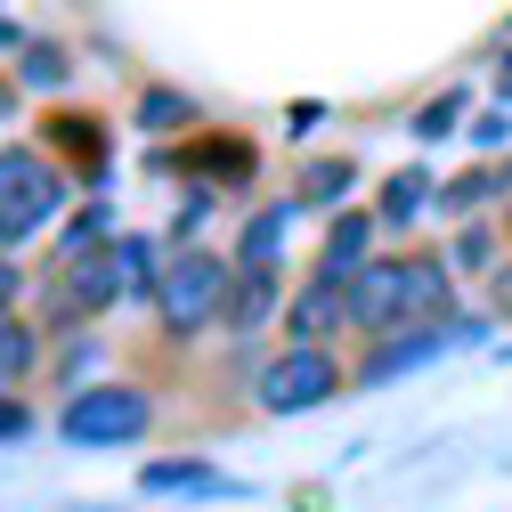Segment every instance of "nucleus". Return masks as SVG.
<instances>
[{"label":"nucleus","mask_w":512,"mask_h":512,"mask_svg":"<svg viewBox=\"0 0 512 512\" xmlns=\"http://www.w3.org/2000/svg\"><path fill=\"white\" fill-rule=\"evenodd\" d=\"M350 179H358V171H350L342 155H326V163H309V171H301V196H293V204H342V196H350Z\"/></svg>","instance_id":"6ab92c4d"},{"label":"nucleus","mask_w":512,"mask_h":512,"mask_svg":"<svg viewBox=\"0 0 512 512\" xmlns=\"http://www.w3.org/2000/svg\"><path fill=\"white\" fill-rule=\"evenodd\" d=\"M122 285H131V269H122V244L74 252V261H66V293H57V317H66V326H82V317H106V309L122 301Z\"/></svg>","instance_id":"423d86ee"},{"label":"nucleus","mask_w":512,"mask_h":512,"mask_svg":"<svg viewBox=\"0 0 512 512\" xmlns=\"http://www.w3.org/2000/svg\"><path fill=\"white\" fill-rule=\"evenodd\" d=\"M293 212H301L293 196H285V204H261V212H252V220H244V236H236V269H277V261H285L277 244H285Z\"/></svg>","instance_id":"9b49d317"},{"label":"nucleus","mask_w":512,"mask_h":512,"mask_svg":"<svg viewBox=\"0 0 512 512\" xmlns=\"http://www.w3.org/2000/svg\"><path fill=\"white\" fill-rule=\"evenodd\" d=\"M196 98H187V90H147L139 98V131H155V139H179V131H196Z\"/></svg>","instance_id":"2eb2a0df"},{"label":"nucleus","mask_w":512,"mask_h":512,"mask_svg":"<svg viewBox=\"0 0 512 512\" xmlns=\"http://www.w3.org/2000/svg\"><path fill=\"white\" fill-rule=\"evenodd\" d=\"M49 155H74L82 179H106V131H90V114H57L49 122Z\"/></svg>","instance_id":"ddd939ff"},{"label":"nucleus","mask_w":512,"mask_h":512,"mask_svg":"<svg viewBox=\"0 0 512 512\" xmlns=\"http://www.w3.org/2000/svg\"><path fill=\"white\" fill-rule=\"evenodd\" d=\"M488 309H496V317H512V261H496V269H488Z\"/></svg>","instance_id":"b1692460"},{"label":"nucleus","mask_w":512,"mask_h":512,"mask_svg":"<svg viewBox=\"0 0 512 512\" xmlns=\"http://www.w3.org/2000/svg\"><path fill=\"white\" fill-rule=\"evenodd\" d=\"M504 261V252H496V228H464L456 236V261H447V269H464V277H488Z\"/></svg>","instance_id":"412c9836"},{"label":"nucleus","mask_w":512,"mask_h":512,"mask_svg":"<svg viewBox=\"0 0 512 512\" xmlns=\"http://www.w3.org/2000/svg\"><path fill=\"white\" fill-rule=\"evenodd\" d=\"M33 366H41V326L33 317H0V391H17V382H33Z\"/></svg>","instance_id":"f8f14e48"},{"label":"nucleus","mask_w":512,"mask_h":512,"mask_svg":"<svg viewBox=\"0 0 512 512\" xmlns=\"http://www.w3.org/2000/svg\"><path fill=\"white\" fill-rule=\"evenodd\" d=\"M228 277H236V261H228V252H212V244H179L171 261H163V277H155V293H147V309L163 317V334L220 326Z\"/></svg>","instance_id":"f257e3e1"},{"label":"nucleus","mask_w":512,"mask_h":512,"mask_svg":"<svg viewBox=\"0 0 512 512\" xmlns=\"http://www.w3.org/2000/svg\"><path fill=\"white\" fill-rule=\"evenodd\" d=\"M374 228H382L374 212H342V220L326 228V252H317V269H326V277H342V285H350V277H358V269L374 261Z\"/></svg>","instance_id":"9d476101"},{"label":"nucleus","mask_w":512,"mask_h":512,"mask_svg":"<svg viewBox=\"0 0 512 512\" xmlns=\"http://www.w3.org/2000/svg\"><path fill=\"white\" fill-rule=\"evenodd\" d=\"M66 212V163L49 147H0V244H25Z\"/></svg>","instance_id":"f03ea898"},{"label":"nucleus","mask_w":512,"mask_h":512,"mask_svg":"<svg viewBox=\"0 0 512 512\" xmlns=\"http://www.w3.org/2000/svg\"><path fill=\"white\" fill-rule=\"evenodd\" d=\"M342 391V358L326 350V342H293V350H277L269 366H261V399L269 415H309V407H326Z\"/></svg>","instance_id":"20e7f679"},{"label":"nucleus","mask_w":512,"mask_h":512,"mask_svg":"<svg viewBox=\"0 0 512 512\" xmlns=\"http://www.w3.org/2000/svg\"><path fill=\"white\" fill-rule=\"evenodd\" d=\"M269 317H285L277 269H236V277H228V301H220V326H228V334H261Z\"/></svg>","instance_id":"1a4fd4ad"},{"label":"nucleus","mask_w":512,"mask_h":512,"mask_svg":"<svg viewBox=\"0 0 512 512\" xmlns=\"http://www.w3.org/2000/svg\"><path fill=\"white\" fill-rule=\"evenodd\" d=\"M147 423H155V391H139V382H90V391L66 399L57 439L66 447H122V439H139Z\"/></svg>","instance_id":"7ed1b4c3"},{"label":"nucleus","mask_w":512,"mask_h":512,"mask_svg":"<svg viewBox=\"0 0 512 512\" xmlns=\"http://www.w3.org/2000/svg\"><path fill=\"white\" fill-rule=\"evenodd\" d=\"M504 139H512V114H504V106H488V114L472 122V147H480V155H496Z\"/></svg>","instance_id":"4be33fe9"},{"label":"nucleus","mask_w":512,"mask_h":512,"mask_svg":"<svg viewBox=\"0 0 512 512\" xmlns=\"http://www.w3.org/2000/svg\"><path fill=\"white\" fill-rule=\"evenodd\" d=\"M0 439H33V407L17 391H0Z\"/></svg>","instance_id":"5701e85b"},{"label":"nucleus","mask_w":512,"mask_h":512,"mask_svg":"<svg viewBox=\"0 0 512 512\" xmlns=\"http://www.w3.org/2000/svg\"><path fill=\"white\" fill-rule=\"evenodd\" d=\"M171 171H252V147L244 139H204V147H187V155H171Z\"/></svg>","instance_id":"a211bd4d"},{"label":"nucleus","mask_w":512,"mask_h":512,"mask_svg":"<svg viewBox=\"0 0 512 512\" xmlns=\"http://www.w3.org/2000/svg\"><path fill=\"white\" fill-rule=\"evenodd\" d=\"M66 74H74V57L57 49V41H25V49H17V82H25V90H57Z\"/></svg>","instance_id":"f3484780"},{"label":"nucleus","mask_w":512,"mask_h":512,"mask_svg":"<svg viewBox=\"0 0 512 512\" xmlns=\"http://www.w3.org/2000/svg\"><path fill=\"white\" fill-rule=\"evenodd\" d=\"M447 342H456V326H399V334H382V342L358 358V382H391V374H407V366L439 358Z\"/></svg>","instance_id":"6e6552de"},{"label":"nucleus","mask_w":512,"mask_h":512,"mask_svg":"<svg viewBox=\"0 0 512 512\" xmlns=\"http://www.w3.org/2000/svg\"><path fill=\"white\" fill-rule=\"evenodd\" d=\"M334 326H350V285L317 269V277L285 301V334H293V342H326Z\"/></svg>","instance_id":"0eeeda50"},{"label":"nucleus","mask_w":512,"mask_h":512,"mask_svg":"<svg viewBox=\"0 0 512 512\" xmlns=\"http://www.w3.org/2000/svg\"><path fill=\"white\" fill-rule=\"evenodd\" d=\"M456 122H464V90H439L431 106H415V122H407V131H415V139H447Z\"/></svg>","instance_id":"aec40b11"},{"label":"nucleus","mask_w":512,"mask_h":512,"mask_svg":"<svg viewBox=\"0 0 512 512\" xmlns=\"http://www.w3.org/2000/svg\"><path fill=\"white\" fill-rule=\"evenodd\" d=\"M139 488H147V496H179V488H204V496H212V488H228V480H220L212 464H196V456H163V464L139 472Z\"/></svg>","instance_id":"4468645a"},{"label":"nucleus","mask_w":512,"mask_h":512,"mask_svg":"<svg viewBox=\"0 0 512 512\" xmlns=\"http://www.w3.org/2000/svg\"><path fill=\"white\" fill-rule=\"evenodd\" d=\"M431 187H439L431 171H399L391 187H382V204H374V220H382V228H407V220H415V212L431 204Z\"/></svg>","instance_id":"dca6fc26"},{"label":"nucleus","mask_w":512,"mask_h":512,"mask_svg":"<svg viewBox=\"0 0 512 512\" xmlns=\"http://www.w3.org/2000/svg\"><path fill=\"white\" fill-rule=\"evenodd\" d=\"M407 326V252H374L350 277V334H399Z\"/></svg>","instance_id":"39448f33"}]
</instances>
